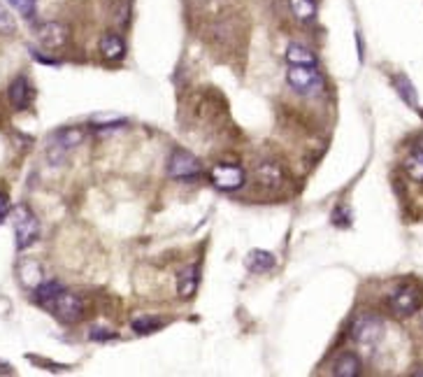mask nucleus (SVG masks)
<instances>
[{
    "mask_svg": "<svg viewBox=\"0 0 423 377\" xmlns=\"http://www.w3.org/2000/svg\"><path fill=\"white\" fill-rule=\"evenodd\" d=\"M12 226H14V238L16 249H28L31 244L38 242L40 238V222L33 215L28 205H14L12 207Z\"/></svg>",
    "mask_w": 423,
    "mask_h": 377,
    "instance_id": "nucleus-1",
    "label": "nucleus"
},
{
    "mask_svg": "<svg viewBox=\"0 0 423 377\" xmlns=\"http://www.w3.org/2000/svg\"><path fill=\"white\" fill-rule=\"evenodd\" d=\"M84 138H86V130L82 126H63L54 130V133L49 135V147H47L49 161L61 163L73 149H77L84 143Z\"/></svg>",
    "mask_w": 423,
    "mask_h": 377,
    "instance_id": "nucleus-2",
    "label": "nucleus"
},
{
    "mask_svg": "<svg viewBox=\"0 0 423 377\" xmlns=\"http://www.w3.org/2000/svg\"><path fill=\"white\" fill-rule=\"evenodd\" d=\"M351 338L356 340L360 347H377L384 338V321L377 314L363 312L358 314L351 324Z\"/></svg>",
    "mask_w": 423,
    "mask_h": 377,
    "instance_id": "nucleus-3",
    "label": "nucleus"
},
{
    "mask_svg": "<svg viewBox=\"0 0 423 377\" xmlns=\"http://www.w3.org/2000/svg\"><path fill=\"white\" fill-rule=\"evenodd\" d=\"M200 172H202V165L198 161V156H193L191 152H187V149H182V147L174 149L170 154V159H167V175L177 182H191L200 177Z\"/></svg>",
    "mask_w": 423,
    "mask_h": 377,
    "instance_id": "nucleus-4",
    "label": "nucleus"
},
{
    "mask_svg": "<svg viewBox=\"0 0 423 377\" xmlns=\"http://www.w3.org/2000/svg\"><path fill=\"white\" fill-rule=\"evenodd\" d=\"M47 308L54 312V317L58 321H63V324H75L84 317V301L77 294L66 291V289H61Z\"/></svg>",
    "mask_w": 423,
    "mask_h": 377,
    "instance_id": "nucleus-5",
    "label": "nucleus"
},
{
    "mask_svg": "<svg viewBox=\"0 0 423 377\" xmlns=\"http://www.w3.org/2000/svg\"><path fill=\"white\" fill-rule=\"evenodd\" d=\"M286 82L296 93L312 95L321 89V75L316 66H288Z\"/></svg>",
    "mask_w": 423,
    "mask_h": 377,
    "instance_id": "nucleus-6",
    "label": "nucleus"
},
{
    "mask_svg": "<svg viewBox=\"0 0 423 377\" xmlns=\"http://www.w3.org/2000/svg\"><path fill=\"white\" fill-rule=\"evenodd\" d=\"M209 180L221 191H237L244 187L246 172L242 165H237V163H214L209 170Z\"/></svg>",
    "mask_w": 423,
    "mask_h": 377,
    "instance_id": "nucleus-7",
    "label": "nucleus"
},
{
    "mask_svg": "<svg viewBox=\"0 0 423 377\" xmlns=\"http://www.w3.org/2000/svg\"><path fill=\"white\" fill-rule=\"evenodd\" d=\"M421 308V291L412 284H402L389 296V310L395 317H412Z\"/></svg>",
    "mask_w": 423,
    "mask_h": 377,
    "instance_id": "nucleus-8",
    "label": "nucleus"
},
{
    "mask_svg": "<svg viewBox=\"0 0 423 377\" xmlns=\"http://www.w3.org/2000/svg\"><path fill=\"white\" fill-rule=\"evenodd\" d=\"M35 35H38V42L45 49H58V47H63L66 42H68V38H70L68 26L66 24H58V21L42 24Z\"/></svg>",
    "mask_w": 423,
    "mask_h": 377,
    "instance_id": "nucleus-9",
    "label": "nucleus"
},
{
    "mask_svg": "<svg viewBox=\"0 0 423 377\" xmlns=\"http://www.w3.org/2000/svg\"><path fill=\"white\" fill-rule=\"evenodd\" d=\"M7 95H10V103L14 110H28L31 103L35 98V91H33V84L28 82V77H14L10 89H7Z\"/></svg>",
    "mask_w": 423,
    "mask_h": 377,
    "instance_id": "nucleus-10",
    "label": "nucleus"
},
{
    "mask_svg": "<svg viewBox=\"0 0 423 377\" xmlns=\"http://www.w3.org/2000/svg\"><path fill=\"white\" fill-rule=\"evenodd\" d=\"M100 56L105 61H121L123 56H126V42H123V38L119 33H105L103 38H100Z\"/></svg>",
    "mask_w": 423,
    "mask_h": 377,
    "instance_id": "nucleus-11",
    "label": "nucleus"
},
{
    "mask_svg": "<svg viewBox=\"0 0 423 377\" xmlns=\"http://www.w3.org/2000/svg\"><path fill=\"white\" fill-rule=\"evenodd\" d=\"M198 282H200V266L193 263V266L184 268L179 277H177V291L182 298H193L198 291Z\"/></svg>",
    "mask_w": 423,
    "mask_h": 377,
    "instance_id": "nucleus-12",
    "label": "nucleus"
},
{
    "mask_svg": "<svg viewBox=\"0 0 423 377\" xmlns=\"http://www.w3.org/2000/svg\"><path fill=\"white\" fill-rule=\"evenodd\" d=\"M360 368H363L360 358L354 352H345V354H340L338 358H335L330 373L335 377H358L360 375Z\"/></svg>",
    "mask_w": 423,
    "mask_h": 377,
    "instance_id": "nucleus-13",
    "label": "nucleus"
},
{
    "mask_svg": "<svg viewBox=\"0 0 423 377\" xmlns=\"http://www.w3.org/2000/svg\"><path fill=\"white\" fill-rule=\"evenodd\" d=\"M246 268L251 270V273H268V270L275 268V254L272 252H266V249H251L249 254H246Z\"/></svg>",
    "mask_w": 423,
    "mask_h": 377,
    "instance_id": "nucleus-14",
    "label": "nucleus"
},
{
    "mask_svg": "<svg viewBox=\"0 0 423 377\" xmlns=\"http://www.w3.org/2000/svg\"><path fill=\"white\" fill-rule=\"evenodd\" d=\"M284 58H286L288 66H316L314 51L310 47H305V45H298V42H291V45L286 47Z\"/></svg>",
    "mask_w": 423,
    "mask_h": 377,
    "instance_id": "nucleus-15",
    "label": "nucleus"
},
{
    "mask_svg": "<svg viewBox=\"0 0 423 377\" xmlns=\"http://www.w3.org/2000/svg\"><path fill=\"white\" fill-rule=\"evenodd\" d=\"M256 182L261 187H268V189H277L281 187V170L277 163L266 161V163H258L256 165Z\"/></svg>",
    "mask_w": 423,
    "mask_h": 377,
    "instance_id": "nucleus-16",
    "label": "nucleus"
},
{
    "mask_svg": "<svg viewBox=\"0 0 423 377\" xmlns=\"http://www.w3.org/2000/svg\"><path fill=\"white\" fill-rule=\"evenodd\" d=\"M288 7L301 24H310L316 19V0H288Z\"/></svg>",
    "mask_w": 423,
    "mask_h": 377,
    "instance_id": "nucleus-17",
    "label": "nucleus"
},
{
    "mask_svg": "<svg viewBox=\"0 0 423 377\" xmlns=\"http://www.w3.org/2000/svg\"><path fill=\"white\" fill-rule=\"evenodd\" d=\"M402 168L412 182L423 184V149H414L407 159L402 161Z\"/></svg>",
    "mask_w": 423,
    "mask_h": 377,
    "instance_id": "nucleus-18",
    "label": "nucleus"
},
{
    "mask_svg": "<svg viewBox=\"0 0 423 377\" xmlns=\"http://www.w3.org/2000/svg\"><path fill=\"white\" fill-rule=\"evenodd\" d=\"M393 86H395V91L400 93V98L409 105V108H419L417 89H414V84L409 82L407 75H395L393 77Z\"/></svg>",
    "mask_w": 423,
    "mask_h": 377,
    "instance_id": "nucleus-19",
    "label": "nucleus"
},
{
    "mask_svg": "<svg viewBox=\"0 0 423 377\" xmlns=\"http://www.w3.org/2000/svg\"><path fill=\"white\" fill-rule=\"evenodd\" d=\"M61 289H63V286H61L56 279H47V282H40L38 286L33 289V291H35V301L47 308V305L56 298V294L61 291Z\"/></svg>",
    "mask_w": 423,
    "mask_h": 377,
    "instance_id": "nucleus-20",
    "label": "nucleus"
},
{
    "mask_svg": "<svg viewBox=\"0 0 423 377\" xmlns=\"http://www.w3.org/2000/svg\"><path fill=\"white\" fill-rule=\"evenodd\" d=\"M19 277H21V282L26 286L35 289V286L42 282V270H40V266L35 261H26L24 266L19 268Z\"/></svg>",
    "mask_w": 423,
    "mask_h": 377,
    "instance_id": "nucleus-21",
    "label": "nucleus"
},
{
    "mask_svg": "<svg viewBox=\"0 0 423 377\" xmlns=\"http://www.w3.org/2000/svg\"><path fill=\"white\" fill-rule=\"evenodd\" d=\"M130 326H133V331L140 333V336H147V333H154L158 329H163V321L156 319V317H135L133 321H130Z\"/></svg>",
    "mask_w": 423,
    "mask_h": 377,
    "instance_id": "nucleus-22",
    "label": "nucleus"
},
{
    "mask_svg": "<svg viewBox=\"0 0 423 377\" xmlns=\"http://www.w3.org/2000/svg\"><path fill=\"white\" fill-rule=\"evenodd\" d=\"M16 31V21L14 16L10 14V10L0 3V35H12Z\"/></svg>",
    "mask_w": 423,
    "mask_h": 377,
    "instance_id": "nucleus-23",
    "label": "nucleus"
},
{
    "mask_svg": "<svg viewBox=\"0 0 423 377\" xmlns=\"http://www.w3.org/2000/svg\"><path fill=\"white\" fill-rule=\"evenodd\" d=\"M16 12H21L26 19H33L35 14V0H7Z\"/></svg>",
    "mask_w": 423,
    "mask_h": 377,
    "instance_id": "nucleus-24",
    "label": "nucleus"
},
{
    "mask_svg": "<svg viewBox=\"0 0 423 377\" xmlns=\"http://www.w3.org/2000/svg\"><path fill=\"white\" fill-rule=\"evenodd\" d=\"M333 224L335 226H349L351 224V215H349V210L347 207H338L333 212Z\"/></svg>",
    "mask_w": 423,
    "mask_h": 377,
    "instance_id": "nucleus-25",
    "label": "nucleus"
},
{
    "mask_svg": "<svg viewBox=\"0 0 423 377\" xmlns=\"http://www.w3.org/2000/svg\"><path fill=\"white\" fill-rule=\"evenodd\" d=\"M89 338H91V340H95V343H105V340L117 338V333L110 331V329H91Z\"/></svg>",
    "mask_w": 423,
    "mask_h": 377,
    "instance_id": "nucleus-26",
    "label": "nucleus"
},
{
    "mask_svg": "<svg viewBox=\"0 0 423 377\" xmlns=\"http://www.w3.org/2000/svg\"><path fill=\"white\" fill-rule=\"evenodd\" d=\"M7 215H10V196L5 191H0V224L5 222Z\"/></svg>",
    "mask_w": 423,
    "mask_h": 377,
    "instance_id": "nucleus-27",
    "label": "nucleus"
},
{
    "mask_svg": "<svg viewBox=\"0 0 423 377\" xmlns=\"http://www.w3.org/2000/svg\"><path fill=\"white\" fill-rule=\"evenodd\" d=\"M31 54H33L35 58H38L40 63H47V66H56V61H54V58H49V56H45V54H40L38 49H31Z\"/></svg>",
    "mask_w": 423,
    "mask_h": 377,
    "instance_id": "nucleus-28",
    "label": "nucleus"
},
{
    "mask_svg": "<svg viewBox=\"0 0 423 377\" xmlns=\"http://www.w3.org/2000/svg\"><path fill=\"white\" fill-rule=\"evenodd\" d=\"M10 373H12L10 363H3V361H0V375H10Z\"/></svg>",
    "mask_w": 423,
    "mask_h": 377,
    "instance_id": "nucleus-29",
    "label": "nucleus"
},
{
    "mask_svg": "<svg viewBox=\"0 0 423 377\" xmlns=\"http://www.w3.org/2000/svg\"><path fill=\"white\" fill-rule=\"evenodd\" d=\"M412 375H423V371H414Z\"/></svg>",
    "mask_w": 423,
    "mask_h": 377,
    "instance_id": "nucleus-30",
    "label": "nucleus"
},
{
    "mask_svg": "<svg viewBox=\"0 0 423 377\" xmlns=\"http://www.w3.org/2000/svg\"><path fill=\"white\" fill-rule=\"evenodd\" d=\"M421 319H423V312H421Z\"/></svg>",
    "mask_w": 423,
    "mask_h": 377,
    "instance_id": "nucleus-31",
    "label": "nucleus"
}]
</instances>
